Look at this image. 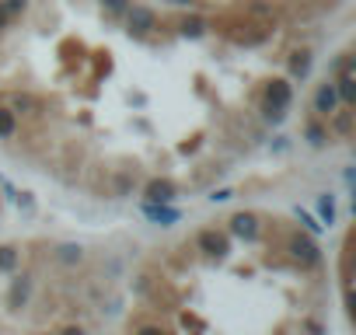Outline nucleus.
I'll return each instance as SVG.
<instances>
[{"instance_id": "423d86ee", "label": "nucleus", "mask_w": 356, "mask_h": 335, "mask_svg": "<svg viewBox=\"0 0 356 335\" xmlns=\"http://www.w3.org/2000/svg\"><path fill=\"white\" fill-rule=\"evenodd\" d=\"M196 245H200V252H207V255H227V238H224L220 231H200Z\"/></svg>"}, {"instance_id": "4468645a", "label": "nucleus", "mask_w": 356, "mask_h": 335, "mask_svg": "<svg viewBox=\"0 0 356 335\" xmlns=\"http://www.w3.org/2000/svg\"><path fill=\"white\" fill-rule=\"evenodd\" d=\"M182 32H186V35H193V39H196V35H203V18H196V15H193V18H186V22H182Z\"/></svg>"}, {"instance_id": "a211bd4d", "label": "nucleus", "mask_w": 356, "mask_h": 335, "mask_svg": "<svg viewBox=\"0 0 356 335\" xmlns=\"http://www.w3.org/2000/svg\"><path fill=\"white\" fill-rule=\"evenodd\" d=\"M60 259H63V262H81V248H74V245H63V248H60Z\"/></svg>"}, {"instance_id": "2eb2a0df", "label": "nucleus", "mask_w": 356, "mask_h": 335, "mask_svg": "<svg viewBox=\"0 0 356 335\" xmlns=\"http://www.w3.org/2000/svg\"><path fill=\"white\" fill-rule=\"evenodd\" d=\"M325 140H328V133H325L321 126H314V122H311V126H307V143H311V147H321Z\"/></svg>"}, {"instance_id": "412c9836", "label": "nucleus", "mask_w": 356, "mask_h": 335, "mask_svg": "<svg viewBox=\"0 0 356 335\" xmlns=\"http://www.w3.org/2000/svg\"><path fill=\"white\" fill-rule=\"evenodd\" d=\"M297 217H300V224H304V227H307V231H311V234H314V231H318V224H314V220H311V213H304V210H297Z\"/></svg>"}, {"instance_id": "9b49d317", "label": "nucleus", "mask_w": 356, "mask_h": 335, "mask_svg": "<svg viewBox=\"0 0 356 335\" xmlns=\"http://www.w3.org/2000/svg\"><path fill=\"white\" fill-rule=\"evenodd\" d=\"M15 126H18L15 112L11 108H0V136H15Z\"/></svg>"}, {"instance_id": "6e6552de", "label": "nucleus", "mask_w": 356, "mask_h": 335, "mask_svg": "<svg viewBox=\"0 0 356 335\" xmlns=\"http://www.w3.org/2000/svg\"><path fill=\"white\" fill-rule=\"evenodd\" d=\"M328 119H332V133H335V136H342V140H346V136L353 133V108H349V105H342V108H339V112H332Z\"/></svg>"}, {"instance_id": "f03ea898", "label": "nucleus", "mask_w": 356, "mask_h": 335, "mask_svg": "<svg viewBox=\"0 0 356 335\" xmlns=\"http://www.w3.org/2000/svg\"><path fill=\"white\" fill-rule=\"evenodd\" d=\"M286 248H290V255H293L300 265H307V269L321 262V252H318V245H314L311 238H304V234H293Z\"/></svg>"}, {"instance_id": "1a4fd4ad", "label": "nucleus", "mask_w": 356, "mask_h": 335, "mask_svg": "<svg viewBox=\"0 0 356 335\" xmlns=\"http://www.w3.org/2000/svg\"><path fill=\"white\" fill-rule=\"evenodd\" d=\"M231 231H234L238 238H248V241H252V238L259 234V224H255L252 213H238V217L231 220Z\"/></svg>"}, {"instance_id": "9d476101", "label": "nucleus", "mask_w": 356, "mask_h": 335, "mask_svg": "<svg viewBox=\"0 0 356 335\" xmlns=\"http://www.w3.org/2000/svg\"><path fill=\"white\" fill-rule=\"evenodd\" d=\"M15 265H18V248L4 245V248H0V272H11Z\"/></svg>"}, {"instance_id": "20e7f679", "label": "nucleus", "mask_w": 356, "mask_h": 335, "mask_svg": "<svg viewBox=\"0 0 356 335\" xmlns=\"http://www.w3.org/2000/svg\"><path fill=\"white\" fill-rule=\"evenodd\" d=\"M335 101H339V95H335V84H332V81L318 84V91H314V112L328 119V115L335 112Z\"/></svg>"}, {"instance_id": "6ab92c4d", "label": "nucleus", "mask_w": 356, "mask_h": 335, "mask_svg": "<svg viewBox=\"0 0 356 335\" xmlns=\"http://www.w3.org/2000/svg\"><path fill=\"white\" fill-rule=\"evenodd\" d=\"M105 8H108L112 15H126V8H129V0H105Z\"/></svg>"}, {"instance_id": "f257e3e1", "label": "nucleus", "mask_w": 356, "mask_h": 335, "mask_svg": "<svg viewBox=\"0 0 356 335\" xmlns=\"http://www.w3.org/2000/svg\"><path fill=\"white\" fill-rule=\"evenodd\" d=\"M290 98H293V91H290V84H286V81H273V84L266 88V112H269V119H273V122H280V119L286 115Z\"/></svg>"}, {"instance_id": "f3484780", "label": "nucleus", "mask_w": 356, "mask_h": 335, "mask_svg": "<svg viewBox=\"0 0 356 335\" xmlns=\"http://www.w3.org/2000/svg\"><path fill=\"white\" fill-rule=\"evenodd\" d=\"M11 101H15V108H18V112H22V108H39V101H35L32 95H15Z\"/></svg>"}, {"instance_id": "aec40b11", "label": "nucleus", "mask_w": 356, "mask_h": 335, "mask_svg": "<svg viewBox=\"0 0 356 335\" xmlns=\"http://www.w3.org/2000/svg\"><path fill=\"white\" fill-rule=\"evenodd\" d=\"M25 4H29V0H4V8H8L11 15H18V11H25Z\"/></svg>"}, {"instance_id": "b1692460", "label": "nucleus", "mask_w": 356, "mask_h": 335, "mask_svg": "<svg viewBox=\"0 0 356 335\" xmlns=\"http://www.w3.org/2000/svg\"><path fill=\"white\" fill-rule=\"evenodd\" d=\"M63 335H84L81 328H63Z\"/></svg>"}, {"instance_id": "dca6fc26", "label": "nucleus", "mask_w": 356, "mask_h": 335, "mask_svg": "<svg viewBox=\"0 0 356 335\" xmlns=\"http://www.w3.org/2000/svg\"><path fill=\"white\" fill-rule=\"evenodd\" d=\"M25 297H29V279L22 276V279L15 283V290H11V304H25Z\"/></svg>"}, {"instance_id": "ddd939ff", "label": "nucleus", "mask_w": 356, "mask_h": 335, "mask_svg": "<svg viewBox=\"0 0 356 335\" xmlns=\"http://www.w3.org/2000/svg\"><path fill=\"white\" fill-rule=\"evenodd\" d=\"M290 70H293V77H300V81H304V77L311 74V56H307V53H300V60H293V67H290Z\"/></svg>"}, {"instance_id": "4be33fe9", "label": "nucleus", "mask_w": 356, "mask_h": 335, "mask_svg": "<svg viewBox=\"0 0 356 335\" xmlns=\"http://www.w3.org/2000/svg\"><path fill=\"white\" fill-rule=\"evenodd\" d=\"M136 335H168V332H164V328H157V325H143Z\"/></svg>"}, {"instance_id": "f8f14e48", "label": "nucleus", "mask_w": 356, "mask_h": 335, "mask_svg": "<svg viewBox=\"0 0 356 335\" xmlns=\"http://www.w3.org/2000/svg\"><path fill=\"white\" fill-rule=\"evenodd\" d=\"M318 213H321L325 224H332V220H335V199H332V196H321V199H318Z\"/></svg>"}, {"instance_id": "5701e85b", "label": "nucleus", "mask_w": 356, "mask_h": 335, "mask_svg": "<svg viewBox=\"0 0 356 335\" xmlns=\"http://www.w3.org/2000/svg\"><path fill=\"white\" fill-rule=\"evenodd\" d=\"M11 18H15V15H11V11L4 8V0H0V28H4V25H8Z\"/></svg>"}, {"instance_id": "0eeeda50", "label": "nucleus", "mask_w": 356, "mask_h": 335, "mask_svg": "<svg viewBox=\"0 0 356 335\" xmlns=\"http://www.w3.org/2000/svg\"><path fill=\"white\" fill-rule=\"evenodd\" d=\"M175 199V186L168 179H154L147 186V203H171Z\"/></svg>"}, {"instance_id": "7ed1b4c3", "label": "nucleus", "mask_w": 356, "mask_h": 335, "mask_svg": "<svg viewBox=\"0 0 356 335\" xmlns=\"http://www.w3.org/2000/svg\"><path fill=\"white\" fill-rule=\"evenodd\" d=\"M143 217L161 224V227H171L175 220H182V213H178L175 206H168V203H143Z\"/></svg>"}, {"instance_id": "39448f33", "label": "nucleus", "mask_w": 356, "mask_h": 335, "mask_svg": "<svg viewBox=\"0 0 356 335\" xmlns=\"http://www.w3.org/2000/svg\"><path fill=\"white\" fill-rule=\"evenodd\" d=\"M126 22H129V28L133 32H150L154 25H157V15L154 11H147V8H126Z\"/></svg>"}, {"instance_id": "393cba45", "label": "nucleus", "mask_w": 356, "mask_h": 335, "mask_svg": "<svg viewBox=\"0 0 356 335\" xmlns=\"http://www.w3.org/2000/svg\"><path fill=\"white\" fill-rule=\"evenodd\" d=\"M175 4H196V0H175Z\"/></svg>"}]
</instances>
